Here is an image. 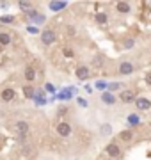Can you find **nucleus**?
Wrapping results in <instances>:
<instances>
[{
	"instance_id": "obj_33",
	"label": "nucleus",
	"mask_w": 151,
	"mask_h": 160,
	"mask_svg": "<svg viewBox=\"0 0 151 160\" xmlns=\"http://www.w3.org/2000/svg\"><path fill=\"white\" fill-rule=\"evenodd\" d=\"M46 91H50V92H53L55 91V87L52 86V84H46Z\"/></svg>"
},
{
	"instance_id": "obj_29",
	"label": "nucleus",
	"mask_w": 151,
	"mask_h": 160,
	"mask_svg": "<svg viewBox=\"0 0 151 160\" xmlns=\"http://www.w3.org/2000/svg\"><path fill=\"white\" fill-rule=\"evenodd\" d=\"M144 82L148 84V86H151V71H149V73H146V77H144Z\"/></svg>"
},
{
	"instance_id": "obj_24",
	"label": "nucleus",
	"mask_w": 151,
	"mask_h": 160,
	"mask_svg": "<svg viewBox=\"0 0 151 160\" xmlns=\"http://www.w3.org/2000/svg\"><path fill=\"white\" fill-rule=\"evenodd\" d=\"M0 22L2 23H12L14 22V18L12 16H0Z\"/></svg>"
},
{
	"instance_id": "obj_20",
	"label": "nucleus",
	"mask_w": 151,
	"mask_h": 160,
	"mask_svg": "<svg viewBox=\"0 0 151 160\" xmlns=\"http://www.w3.org/2000/svg\"><path fill=\"white\" fill-rule=\"evenodd\" d=\"M121 86H123L121 82H110L107 89H109V92H114V91H117V89H121Z\"/></svg>"
},
{
	"instance_id": "obj_8",
	"label": "nucleus",
	"mask_w": 151,
	"mask_h": 160,
	"mask_svg": "<svg viewBox=\"0 0 151 160\" xmlns=\"http://www.w3.org/2000/svg\"><path fill=\"white\" fill-rule=\"evenodd\" d=\"M119 100H121L123 103L134 102V91H130V89H124V91H121V94H119Z\"/></svg>"
},
{
	"instance_id": "obj_10",
	"label": "nucleus",
	"mask_w": 151,
	"mask_h": 160,
	"mask_svg": "<svg viewBox=\"0 0 151 160\" xmlns=\"http://www.w3.org/2000/svg\"><path fill=\"white\" fill-rule=\"evenodd\" d=\"M101 102L107 103V105H114V103H116V94H114V92L105 91L103 94H101Z\"/></svg>"
},
{
	"instance_id": "obj_34",
	"label": "nucleus",
	"mask_w": 151,
	"mask_h": 160,
	"mask_svg": "<svg viewBox=\"0 0 151 160\" xmlns=\"http://www.w3.org/2000/svg\"><path fill=\"white\" fill-rule=\"evenodd\" d=\"M0 142H2V135H0Z\"/></svg>"
},
{
	"instance_id": "obj_13",
	"label": "nucleus",
	"mask_w": 151,
	"mask_h": 160,
	"mask_svg": "<svg viewBox=\"0 0 151 160\" xmlns=\"http://www.w3.org/2000/svg\"><path fill=\"white\" fill-rule=\"evenodd\" d=\"M117 137H119V141H124V142H130V141L134 139V133H132V130H123L121 133L117 135Z\"/></svg>"
},
{
	"instance_id": "obj_17",
	"label": "nucleus",
	"mask_w": 151,
	"mask_h": 160,
	"mask_svg": "<svg viewBox=\"0 0 151 160\" xmlns=\"http://www.w3.org/2000/svg\"><path fill=\"white\" fill-rule=\"evenodd\" d=\"M109 87V82H105V80H96L94 82V89H98V91H105Z\"/></svg>"
},
{
	"instance_id": "obj_16",
	"label": "nucleus",
	"mask_w": 151,
	"mask_h": 160,
	"mask_svg": "<svg viewBox=\"0 0 151 160\" xmlns=\"http://www.w3.org/2000/svg\"><path fill=\"white\" fill-rule=\"evenodd\" d=\"M11 43V36L7 32H0V46H7Z\"/></svg>"
},
{
	"instance_id": "obj_30",
	"label": "nucleus",
	"mask_w": 151,
	"mask_h": 160,
	"mask_svg": "<svg viewBox=\"0 0 151 160\" xmlns=\"http://www.w3.org/2000/svg\"><path fill=\"white\" fill-rule=\"evenodd\" d=\"M134 45H135V43H134V39H128L126 43H124V46H126V48H132Z\"/></svg>"
},
{
	"instance_id": "obj_23",
	"label": "nucleus",
	"mask_w": 151,
	"mask_h": 160,
	"mask_svg": "<svg viewBox=\"0 0 151 160\" xmlns=\"http://www.w3.org/2000/svg\"><path fill=\"white\" fill-rule=\"evenodd\" d=\"M18 6H20V9H23V11H30L32 9V4L30 2H20Z\"/></svg>"
},
{
	"instance_id": "obj_19",
	"label": "nucleus",
	"mask_w": 151,
	"mask_h": 160,
	"mask_svg": "<svg viewBox=\"0 0 151 160\" xmlns=\"http://www.w3.org/2000/svg\"><path fill=\"white\" fill-rule=\"evenodd\" d=\"M25 78L29 80V82H32V80L36 78V69L34 68H27L25 69Z\"/></svg>"
},
{
	"instance_id": "obj_5",
	"label": "nucleus",
	"mask_w": 151,
	"mask_h": 160,
	"mask_svg": "<svg viewBox=\"0 0 151 160\" xmlns=\"http://www.w3.org/2000/svg\"><path fill=\"white\" fill-rule=\"evenodd\" d=\"M57 133L61 135V137H68L71 133V126L68 125V123H59L57 125Z\"/></svg>"
},
{
	"instance_id": "obj_15",
	"label": "nucleus",
	"mask_w": 151,
	"mask_h": 160,
	"mask_svg": "<svg viewBox=\"0 0 151 160\" xmlns=\"http://www.w3.org/2000/svg\"><path fill=\"white\" fill-rule=\"evenodd\" d=\"M68 6V2H50V9L52 11H61Z\"/></svg>"
},
{
	"instance_id": "obj_28",
	"label": "nucleus",
	"mask_w": 151,
	"mask_h": 160,
	"mask_svg": "<svg viewBox=\"0 0 151 160\" xmlns=\"http://www.w3.org/2000/svg\"><path fill=\"white\" fill-rule=\"evenodd\" d=\"M62 53L66 55V57H73V52H71L70 48H64V50H62Z\"/></svg>"
},
{
	"instance_id": "obj_25",
	"label": "nucleus",
	"mask_w": 151,
	"mask_h": 160,
	"mask_svg": "<svg viewBox=\"0 0 151 160\" xmlns=\"http://www.w3.org/2000/svg\"><path fill=\"white\" fill-rule=\"evenodd\" d=\"M110 132H112L110 125H103V128H101V133H103V135H109Z\"/></svg>"
},
{
	"instance_id": "obj_3",
	"label": "nucleus",
	"mask_w": 151,
	"mask_h": 160,
	"mask_svg": "<svg viewBox=\"0 0 151 160\" xmlns=\"http://www.w3.org/2000/svg\"><path fill=\"white\" fill-rule=\"evenodd\" d=\"M30 132V125L27 121H16V133L18 135H27Z\"/></svg>"
},
{
	"instance_id": "obj_31",
	"label": "nucleus",
	"mask_w": 151,
	"mask_h": 160,
	"mask_svg": "<svg viewBox=\"0 0 151 160\" xmlns=\"http://www.w3.org/2000/svg\"><path fill=\"white\" fill-rule=\"evenodd\" d=\"M57 112H59V116H64L66 112H68V109H66V107H61V109H59Z\"/></svg>"
},
{
	"instance_id": "obj_14",
	"label": "nucleus",
	"mask_w": 151,
	"mask_h": 160,
	"mask_svg": "<svg viewBox=\"0 0 151 160\" xmlns=\"http://www.w3.org/2000/svg\"><path fill=\"white\" fill-rule=\"evenodd\" d=\"M73 92H75V89H71V87H68V89H64L62 92H59V96L61 100H70L71 96H73Z\"/></svg>"
},
{
	"instance_id": "obj_7",
	"label": "nucleus",
	"mask_w": 151,
	"mask_h": 160,
	"mask_svg": "<svg viewBox=\"0 0 151 160\" xmlns=\"http://www.w3.org/2000/svg\"><path fill=\"white\" fill-rule=\"evenodd\" d=\"M14 98H16V91H14V89L7 87V89L2 91V100H4V102H12Z\"/></svg>"
},
{
	"instance_id": "obj_2",
	"label": "nucleus",
	"mask_w": 151,
	"mask_h": 160,
	"mask_svg": "<svg viewBox=\"0 0 151 160\" xmlns=\"http://www.w3.org/2000/svg\"><path fill=\"white\" fill-rule=\"evenodd\" d=\"M105 153L109 155V157H112V158H116V157H119L121 149H119V146H117L116 142H110V144H107V148H105Z\"/></svg>"
},
{
	"instance_id": "obj_22",
	"label": "nucleus",
	"mask_w": 151,
	"mask_h": 160,
	"mask_svg": "<svg viewBox=\"0 0 151 160\" xmlns=\"http://www.w3.org/2000/svg\"><path fill=\"white\" fill-rule=\"evenodd\" d=\"M96 22L98 23H107V14H105V12H96Z\"/></svg>"
},
{
	"instance_id": "obj_11",
	"label": "nucleus",
	"mask_w": 151,
	"mask_h": 160,
	"mask_svg": "<svg viewBox=\"0 0 151 160\" xmlns=\"http://www.w3.org/2000/svg\"><path fill=\"white\" fill-rule=\"evenodd\" d=\"M116 9H117V12L126 14V12H130V4H128V2H124V0H119V2L116 4Z\"/></svg>"
},
{
	"instance_id": "obj_1",
	"label": "nucleus",
	"mask_w": 151,
	"mask_h": 160,
	"mask_svg": "<svg viewBox=\"0 0 151 160\" xmlns=\"http://www.w3.org/2000/svg\"><path fill=\"white\" fill-rule=\"evenodd\" d=\"M41 41H43L45 45H52V43L57 41V34H55L53 30H50V29L43 30V32H41Z\"/></svg>"
},
{
	"instance_id": "obj_27",
	"label": "nucleus",
	"mask_w": 151,
	"mask_h": 160,
	"mask_svg": "<svg viewBox=\"0 0 151 160\" xmlns=\"http://www.w3.org/2000/svg\"><path fill=\"white\" fill-rule=\"evenodd\" d=\"M76 102H78V105H80V107H87V105H89L84 98H76Z\"/></svg>"
},
{
	"instance_id": "obj_32",
	"label": "nucleus",
	"mask_w": 151,
	"mask_h": 160,
	"mask_svg": "<svg viewBox=\"0 0 151 160\" xmlns=\"http://www.w3.org/2000/svg\"><path fill=\"white\" fill-rule=\"evenodd\" d=\"M75 32H76V29H75V27H70V29H68V34H70V36H73Z\"/></svg>"
},
{
	"instance_id": "obj_4",
	"label": "nucleus",
	"mask_w": 151,
	"mask_h": 160,
	"mask_svg": "<svg viewBox=\"0 0 151 160\" xmlns=\"http://www.w3.org/2000/svg\"><path fill=\"white\" fill-rule=\"evenodd\" d=\"M75 75L78 80H87L89 75H91V71H89L87 66H78V68L75 69Z\"/></svg>"
},
{
	"instance_id": "obj_26",
	"label": "nucleus",
	"mask_w": 151,
	"mask_h": 160,
	"mask_svg": "<svg viewBox=\"0 0 151 160\" xmlns=\"http://www.w3.org/2000/svg\"><path fill=\"white\" fill-rule=\"evenodd\" d=\"M27 32H30V34H37V32H39V29H37V27H34V25H30V27H27Z\"/></svg>"
},
{
	"instance_id": "obj_12",
	"label": "nucleus",
	"mask_w": 151,
	"mask_h": 160,
	"mask_svg": "<svg viewBox=\"0 0 151 160\" xmlns=\"http://www.w3.org/2000/svg\"><path fill=\"white\" fill-rule=\"evenodd\" d=\"M29 18L34 20L36 23H45V14H39L37 11H32V9L29 11Z\"/></svg>"
},
{
	"instance_id": "obj_6",
	"label": "nucleus",
	"mask_w": 151,
	"mask_h": 160,
	"mask_svg": "<svg viewBox=\"0 0 151 160\" xmlns=\"http://www.w3.org/2000/svg\"><path fill=\"white\" fill-rule=\"evenodd\" d=\"M135 105H137V109L139 110L151 109V102L148 100V98H137V100H135Z\"/></svg>"
},
{
	"instance_id": "obj_21",
	"label": "nucleus",
	"mask_w": 151,
	"mask_h": 160,
	"mask_svg": "<svg viewBox=\"0 0 151 160\" xmlns=\"http://www.w3.org/2000/svg\"><path fill=\"white\" fill-rule=\"evenodd\" d=\"M140 119H139V116L137 114H132V116H128V125H139Z\"/></svg>"
},
{
	"instance_id": "obj_9",
	"label": "nucleus",
	"mask_w": 151,
	"mask_h": 160,
	"mask_svg": "<svg viewBox=\"0 0 151 160\" xmlns=\"http://www.w3.org/2000/svg\"><path fill=\"white\" fill-rule=\"evenodd\" d=\"M119 73L121 75H132L134 73V64L132 62H121L119 64Z\"/></svg>"
},
{
	"instance_id": "obj_18",
	"label": "nucleus",
	"mask_w": 151,
	"mask_h": 160,
	"mask_svg": "<svg viewBox=\"0 0 151 160\" xmlns=\"http://www.w3.org/2000/svg\"><path fill=\"white\" fill-rule=\"evenodd\" d=\"M23 94H25V98H29V100H34V96H36L34 89H32L30 86H25L23 87Z\"/></svg>"
}]
</instances>
